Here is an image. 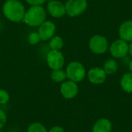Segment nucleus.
I'll use <instances>...</instances> for the list:
<instances>
[{
    "label": "nucleus",
    "mask_w": 132,
    "mask_h": 132,
    "mask_svg": "<svg viewBox=\"0 0 132 132\" xmlns=\"http://www.w3.org/2000/svg\"><path fill=\"white\" fill-rule=\"evenodd\" d=\"M2 12L8 20L19 22L23 21L26 9L19 0H6L2 6Z\"/></svg>",
    "instance_id": "nucleus-1"
},
{
    "label": "nucleus",
    "mask_w": 132,
    "mask_h": 132,
    "mask_svg": "<svg viewBox=\"0 0 132 132\" xmlns=\"http://www.w3.org/2000/svg\"><path fill=\"white\" fill-rule=\"evenodd\" d=\"M46 12L42 5L31 6L26 11L23 22L29 26L39 27L44 21H46Z\"/></svg>",
    "instance_id": "nucleus-2"
},
{
    "label": "nucleus",
    "mask_w": 132,
    "mask_h": 132,
    "mask_svg": "<svg viewBox=\"0 0 132 132\" xmlns=\"http://www.w3.org/2000/svg\"><path fill=\"white\" fill-rule=\"evenodd\" d=\"M65 71L67 78L75 83L82 81L86 76V70L84 65L77 61L70 63Z\"/></svg>",
    "instance_id": "nucleus-3"
},
{
    "label": "nucleus",
    "mask_w": 132,
    "mask_h": 132,
    "mask_svg": "<svg viewBox=\"0 0 132 132\" xmlns=\"http://www.w3.org/2000/svg\"><path fill=\"white\" fill-rule=\"evenodd\" d=\"M66 14L75 17L82 14L87 8V0H67L65 4Z\"/></svg>",
    "instance_id": "nucleus-4"
},
{
    "label": "nucleus",
    "mask_w": 132,
    "mask_h": 132,
    "mask_svg": "<svg viewBox=\"0 0 132 132\" xmlns=\"http://www.w3.org/2000/svg\"><path fill=\"white\" fill-rule=\"evenodd\" d=\"M46 63L52 70H59L63 68L65 59L60 50H50L46 55Z\"/></svg>",
    "instance_id": "nucleus-5"
},
{
    "label": "nucleus",
    "mask_w": 132,
    "mask_h": 132,
    "mask_svg": "<svg viewBox=\"0 0 132 132\" xmlns=\"http://www.w3.org/2000/svg\"><path fill=\"white\" fill-rule=\"evenodd\" d=\"M89 46L93 53L96 54H103L108 50V42L104 36L96 35L90 39Z\"/></svg>",
    "instance_id": "nucleus-6"
},
{
    "label": "nucleus",
    "mask_w": 132,
    "mask_h": 132,
    "mask_svg": "<svg viewBox=\"0 0 132 132\" xmlns=\"http://www.w3.org/2000/svg\"><path fill=\"white\" fill-rule=\"evenodd\" d=\"M60 91L63 97L70 100L76 97V96L78 94L79 88L77 83L68 80L63 81L61 84L60 87Z\"/></svg>",
    "instance_id": "nucleus-7"
},
{
    "label": "nucleus",
    "mask_w": 132,
    "mask_h": 132,
    "mask_svg": "<svg viewBox=\"0 0 132 132\" xmlns=\"http://www.w3.org/2000/svg\"><path fill=\"white\" fill-rule=\"evenodd\" d=\"M128 46L126 41L121 39H117L110 46L111 54L114 58H123L128 53Z\"/></svg>",
    "instance_id": "nucleus-8"
},
{
    "label": "nucleus",
    "mask_w": 132,
    "mask_h": 132,
    "mask_svg": "<svg viewBox=\"0 0 132 132\" xmlns=\"http://www.w3.org/2000/svg\"><path fill=\"white\" fill-rule=\"evenodd\" d=\"M55 32H56L55 24L51 21L46 20L39 26L37 32L41 40L46 41L50 39L53 36H54Z\"/></svg>",
    "instance_id": "nucleus-9"
},
{
    "label": "nucleus",
    "mask_w": 132,
    "mask_h": 132,
    "mask_svg": "<svg viewBox=\"0 0 132 132\" xmlns=\"http://www.w3.org/2000/svg\"><path fill=\"white\" fill-rule=\"evenodd\" d=\"M47 12L54 18H60L66 14L65 5L59 0H50L46 6Z\"/></svg>",
    "instance_id": "nucleus-10"
},
{
    "label": "nucleus",
    "mask_w": 132,
    "mask_h": 132,
    "mask_svg": "<svg viewBox=\"0 0 132 132\" xmlns=\"http://www.w3.org/2000/svg\"><path fill=\"white\" fill-rule=\"evenodd\" d=\"M87 77L89 81L94 84H101L107 78V73L104 69L100 67H94L90 69L87 73Z\"/></svg>",
    "instance_id": "nucleus-11"
},
{
    "label": "nucleus",
    "mask_w": 132,
    "mask_h": 132,
    "mask_svg": "<svg viewBox=\"0 0 132 132\" xmlns=\"http://www.w3.org/2000/svg\"><path fill=\"white\" fill-rule=\"evenodd\" d=\"M119 36L126 42H132V20L125 21L120 26Z\"/></svg>",
    "instance_id": "nucleus-12"
},
{
    "label": "nucleus",
    "mask_w": 132,
    "mask_h": 132,
    "mask_svg": "<svg viewBox=\"0 0 132 132\" xmlns=\"http://www.w3.org/2000/svg\"><path fill=\"white\" fill-rule=\"evenodd\" d=\"M112 125L108 119L101 118L94 125L92 132H111Z\"/></svg>",
    "instance_id": "nucleus-13"
},
{
    "label": "nucleus",
    "mask_w": 132,
    "mask_h": 132,
    "mask_svg": "<svg viewBox=\"0 0 132 132\" xmlns=\"http://www.w3.org/2000/svg\"><path fill=\"white\" fill-rule=\"evenodd\" d=\"M121 87L124 91L132 93V73H125L121 80Z\"/></svg>",
    "instance_id": "nucleus-14"
},
{
    "label": "nucleus",
    "mask_w": 132,
    "mask_h": 132,
    "mask_svg": "<svg viewBox=\"0 0 132 132\" xmlns=\"http://www.w3.org/2000/svg\"><path fill=\"white\" fill-rule=\"evenodd\" d=\"M50 77L52 80L56 83H63L67 79L66 71L62 69L52 70Z\"/></svg>",
    "instance_id": "nucleus-15"
},
{
    "label": "nucleus",
    "mask_w": 132,
    "mask_h": 132,
    "mask_svg": "<svg viewBox=\"0 0 132 132\" xmlns=\"http://www.w3.org/2000/svg\"><path fill=\"white\" fill-rule=\"evenodd\" d=\"M49 46L51 50H60L63 46V39L60 36H54L50 39Z\"/></svg>",
    "instance_id": "nucleus-16"
},
{
    "label": "nucleus",
    "mask_w": 132,
    "mask_h": 132,
    "mask_svg": "<svg viewBox=\"0 0 132 132\" xmlns=\"http://www.w3.org/2000/svg\"><path fill=\"white\" fill-rule=\"evenodd\" d=\"M104 70L107 74H113L118 70V63L114 60H108L104 64Z\"/></svg>",
    "instance_id": "nucleus-17"
},
{
    "label": "nucleus",
    "mask_w": 132,
    "mask_h": 132,
    "mask_svg": "<svg viewBox=\"0 0 132 132\" xmlns=\"http://www.w3.org/2000/svg\"><path fill=\"white\" fill-rule=\"evenodd\" d=\"M26 132H48V130L43 124L39 122H33L28 126Z\"/></svg>",
    "instance_id": "nucleus-18"
},
{
    "label": "nucleus",
    "mask_w": 132,
    "mask_h": 132,
    "mask_svg": "<svg viewBox=\"0 0 132 132\" xmlns=\"http://www.w3.org/2000/svg\"><path fill=\"white\" fill-rule=\"evenodd\" d=\"M10 100V95L9 92L4 89L0 88V105L6 104Z\"/></svg>",
    "instance_id": "nucleus-19"
},
{
    "label": "nucleus",
    "mask_w": 132,
    "mask_h": 132,
    "mask_svg": "<svg viewBox=\"0 0 132 132\" xmlns=\"http://www.w3.org/2000/svg\"><path fill=\"white\" fill-rule=\"evenodd\" d=\"M40 40L41 39H40V37H39L38 32H32L29 33L28 36V42L31 45H36L39 43V42Z\"/></svg>",
    "instance_id": "nucleus-20"
},
{
    "label": "nucleus",
    "mask_w": 132,
    "mask_h": 132,
    "mask_svg": "<svg viewBox=\"0 0 132 132\" xmlns=\"http://www.w3.org/2000/svg\"><path fill=\"white\" fill-rule=\"evenodd\" d=\"M6 121H7V115L2 109H0V131L3 129V128L6 124Z\"/></svg>",
    "instance_id": "nucleus-21"
},
{
    "label": "nucleus",
    "mask_w": 132,
    "mask_h": 132,
    "mask_svg": "<svg viewBox=\"0 0 132 132\" xmlns=\"http://www.w3.org/2000/svg\"><path fill=\"white\" fill-rule=\"evenodd\" d=\"M25 1L29 5L33 6V5H42L43 3L46 2V0H25Z\"/></svg>",
    "instance_id": "nucleus-22"
},
{
    "label": "nucleus",
    "mask_w": 132,
    "mask_h": 132,
    "mask_svg": "<svg viewBox=\"0 0 132 132\" xmlns=\"http://www.w3.org/2000/svg\"><path fill=\"white\" fill-rule=\"evenodd\" d=\"M48 132H65V130L63 127L56 125L52 127L50 130H48Z\"/></svg>",
    "instance_id": "nucleus-23"
},
{
    "label": "nucleus",
    "mask_w": 132,
    "mask_h": 132,
    "mask_svg": "<svg viewBox=\"0 0 132 132\" xmlns=\"http://www.w3.org/2000/svg\"><path fill=\"white\" fill-rule=\"evenodd\" d=\"M128 53L132 56V42L130 43V45L128 46Z\"/></svg>",
    "instance_id": "nucleus-24"
},
{
    "label": "nucleus",
    "mask_w": 132,
    "mask_h": 132,
    "mask_svg": "<svg viewBox=\"0 0 132 132\" xmlns=\"http://www.w3.org/2000/svg\"><path fill=\"white\" fill-rule=\"evenodd\" d=\"M129 70H130V71L132 73V60L130 62V63H129Z\"/></svg>",
    "instance_id": "nucleus-25"
},
{
    "label": "nucleus",
    "mask_w": 132,
    "mask_h": 132,
    "mask_svg": "<svg viewBox=\"0 0 132 132\" xmlns=\"http://www.w3.org/2000/svg\"><path fill=\"white\" fill-rule=\"evenodd\" d=\"M0 132H4V131H0Z\"/></svg>",
    "instance_id": "nucleus-26"
}]
</instances>
